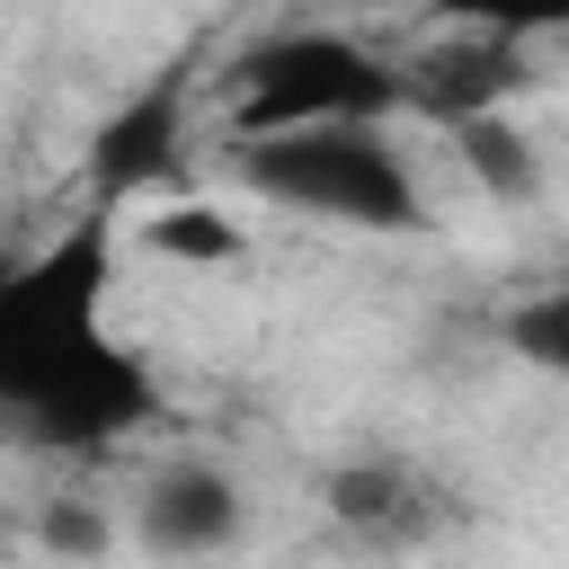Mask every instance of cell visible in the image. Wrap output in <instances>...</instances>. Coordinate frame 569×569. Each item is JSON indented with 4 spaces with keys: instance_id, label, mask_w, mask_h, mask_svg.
<instances>
[{
    "instance_id": "2",
    "label": "cell",
    "mask_w": 569,
    "mask_h": 569,
    "mask_svg": "<svg viewBox=\"0 0 569 569\" xmlns=\"http://www.w3.org/2000/svg\"><path fill=\"white\" fill-rule=\"evenodd\" d=\"M240 187L284 204V213L373 231V240L427 231V196H418L409 151L391 142V124H311V133L240 142Z\"/></svg>"
},
{
    "instance_id": "5",
    "label": "cell",
    "mask_w": 569,
    "mask_h": 569,
    "mask_svg": "<svg viewBox=\"0 0 569 569\" xmlns=\"http://www.w3.org/2000/svg\"><path fill=\"white\" fill-rule=\"evenodd\" d=\"M249 533V489L213 453H169L133 498V542L151 560H222Z\"/></svg>"
},
{
    "instance_id": "3",
    "label": "cell",
    "mask_w": 569,
    "mask_h": 569,
    "mask_svg": "<svg viewBox=\"0 0 569 569\" xmlns=\"http://www.w3.org/2000/svg\"><path fill=\"white\" fill-rule=\"evenodd\" d=\"M400 116V62H382L365 36L338 27H276L231 53V133L276 142L311 124H391Z\"/></svg>"
},
{
    "instance_id": "4",
    "label": "cell",
    "mask_w": 569,
    "mask_h": 569,
    "mask_svg": "<svg viewBox=\"0 0 569 569\" xmlns=\"http://www.w3.org/2000/svg\"><path fill=\"white\" fill-rule=\"evenodd\" d=\"M320 507L329 525L356 542V551H427L445 533H462V489L445 471H427L418 453H356L320 480Z\"/></svg>"
},
{
    "instance_id": "9",
    "label": "cell",
    "mask_w": 569,
    "mask_h": 569,
    "mask_svg": "<svg viewBox=\"0 0 569 569\" xmlns=\"http://www.w3.org/2000/svg\"><path fill=\"white\" fill-rule=\"evenodd\" d=\"M453 151H462V169L498 196V204H525L533 187H542V169H533V142L507 124V116H480V124H462L453 133Z\"/></svg>"
},
{
    "instance_id": "1",
    "label": "cell",
    "mask_w": 569,
    "mask_h": 569,
    "mask_svg": "<svg viewBox=\"0 0 569 569\" xmlns=\"http://www.w3.org/2000/svg\"><path fill=\"white\" fill-rule=\"evenodd\" d=\"M116 213L89 204L44 249L0 267V427L44 453H107L169 418L142 347L107 329Z\"/></svg>"
},
{
    "instance_id": "10",
    "label": "cell",
    "mask_w": 569,
    "mask_h": 569,
    "mask_svg": "<svg viewBox=\"0 0 569 569\" xmlns=\"http://www.w3.org/2000/svg\"><path fill=\"white\" fill-rule=\"evenodd\" d=\"M142 240H151L160 258H187V267H213V258H240V222H222V213H204V204H178V213H151V222H142Z\"/></svg>"
},
{
    "instance_id": "8",
    "label": "cell",
    "mask_w": 569,
    "mask_h": 569,
    "mask_svg": "<svg viewBox=\"0 0 569 569\" xmlns=\"http://www.w3.org/2000/svg\"><path fill=\"white\" fill-rule=\"evenodd\" d=\"M498 347H507L516 365H533V373L569 382V276H551V284L516 293V302L498 311Z\"/></svg>"
},
{
    "instance_id": "6",
    "label": "cell",
    "mask_w": 569,
    "mask_h": 569,
    "mask_svg": "<svg viewBox=\"0 0 569 569\" xmlns=\"http://www.w3.org/2000/svg\"><path fill=\"white\" fill-rule=\"evenodd\" d=\"M516 89H525V44H516V27H462V36L427 44V53L400 71V107L427 116V124H445V133H462V124H480V116H507Z\"/></svg>"
},
{
    "instance_id": "7",
    "label": "cell",
    "mask_w": 569,
    "mask_h": 569,
    "mask_svg": "<svg viewBox=\"0 0 569 569\" xmlns=\"http://www.w3.org/2000/svg\"><path fill=\"white\" fill-rule=\"evenodd\" d=\"M178 160H187V71H160V80H142L107 124H98V142H89V204H133V196H151V187H169L178 178Z\"/></svg>"
},
{
    "instance_id": "11",
    "label": "cell",
    "mask_w": 569,
    "mask_h": 569,
    "mask_svg": "<svg viewBox=\"0 0 569 569\" xmlns=\"http://www.w3.org/2000/svg\"><path fill=\"white\" fill-rule=\"evenodd\" d=\"M36 533H44V551H62V560H98V551H107V507H98V498H53V507L36 516Z\"/></svg>"
}]
</instances>
